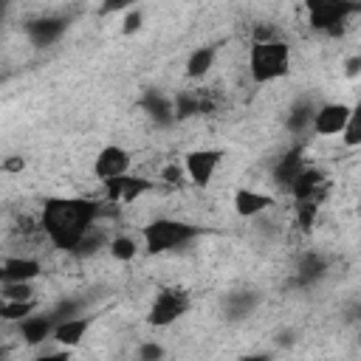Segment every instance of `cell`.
<instances>
[{
	"mask_svg": "<svg viewBox=\"0 0 361 361\" xmlns=\"http://www.w3.org/2000/svg\"><path fill=\"white\" fill-rule=\"evenodd\" d=\"M0 296L3 299H34V288L31 282H3Z\"/></svg>",
	"mask_w": 361,
	"mask_h": 361,
	"instance_id": "cell-27",
	"label": "cell"
},
{
	"mask_svg": "<svg viewBox=\"0 0 361 361\" xmlns=\"http://www.w3.org/2000/svg\"><path fill=\"white\" fill-rule=\"evenodd\" d=\"M144 110H147L158 124L175 121V102H169V99L161 96V93H149V96L144 99Z\"/></svg>",
	"mask_w": 361,
	"mask_h": 361,
	"instance_id": "cell-20",
	"label": "cell"
},
{
	"mask_svg": "<svg viewBox=\"0 0 361 361\" xmlns=\"http://www.w3.org/2000/svg\"><path fill=\"white\" fill-rule=\"evenodd\" d=\"M302 169H305L302 147H293V149H288L285 155H279V158H276V164H274L271 175H274V183H276V186L290 189V186H293V180L302 175Z\"/></svg>",
	"mask_w": 361,
	"mask_h": 361,
	"instance_id": "cell-12",
	"label": "cell"
},
{
	"mask_svg": "<svg viewBox=\"0 0 361 361\" xmlns=\"http://www.w3.org/2000/svg\"><path fill=\"white\" fill-rule=\"evenodd\" d=\"M316 214H319V203H313V200H296L293 203V217L302 228H310L316 223Z\"/></svg>",
	"mask_w": 361,
	"mask_h": 361,
	"instance_id": "cell-26",
	"label": "cell"
},
{
	"mask_svg": "<svg viewBox=\"0 0 361 361\" xmlns=\"http://www.w3.org/2000/svg\"><path fill=\"white\" fill-rule=\"evenodd\" d=\"M34 307H37L34 299H3V305H0V319H3V322H17V324H20L25 316L34 313Z\"/></svg>",
	"mask_w": 361,
	"mask_h": 361,
	"instance_id": "cell-21",
	"label": "cell"
},
{
	"mask_svg": "<svg viewBox=\"0 0 361 361\" xmlns=\"http://www.w3.org/2000/svg\"><path fill=\"white\" fill-rule=\"evenodd\" d=\"M223 158H226L223 149H195V152H189L186 161H183L189 180L195 186H206L214 178V172H217V166H220Z\"/></svg>",
	"mask_w": 361,
	"mask_h": 361,
	"instance_id": "cell-8",
	"label": "cell"
},
{
	"mask_svg": "<svg viewBox=\"0 0 361 361\" xmlns=\"http://www.w3.org/2000/svg\"><path fill=\"white\" fill-rule=\"evenodd\" d=\"M344 73H347L350 79L361 73V54H358V56H350V59L344 62Z\"/></svg>",
	"mask_w": 361,
	"mask_h": 361,
	"instance_id": "cell-33",
	"label": "cell"
},
{
	"mask_svg": "<svg viewBox=\"0 0 361 361\" xmlns=\"http://www.w3.org/2000/svg\"><path fill=\"white\" fill-rule=\"evenodd\" d=\"M350 104L344 102H327L322 107H316V118H313V133L316 135H341L350 118Z\"/></svg>",
	"mask_w": 361,
	"mask_h": 361,
	"instance_id": "cell-9",
	"label": "cell"
},
{
	"mask_svg": "<svg viewBox=\"0 0 361 361\" xmlns=\"http://www.w3.org/2000/svg\"><path fill=\"white\" fill-rule=\"evenodd\" d=\"M135 0H104L102 3V14H113V11H121V8H130Z\"/></svg>",
	"mask_w": 361,
	"mask_h": 361,
	"instance_id": "cell-30",
	"label": "cell"
},
{
	"mask_svg": "<svg viewBox=\"0 0 361 361\" xmlns=\"http://www.w3.org/2000/svg\"><path fill=\"white\" fill-rule=\"evenodd\" d=\"M324 271H327L324 257L316 254V251H307V254L299 257V265H296V282H299V285H313L316 279L324 276Z\"/></svg>",
	"mask_w": 361,
	"mask_h": 361,
	"instance_id": "cell-17",
	"label": "cell"
},
{
	"mask_svg": "<svg viewBox=\"0 0 361 361\" xmlns=\"http://www.w3.org/2000/svg\"><path fill=\"white\" fill-rule=\"evenodd\" d=\"M42 274V262L34 257H6L3 259V282H34Z\"/></svg>",
	"mask_w": 361,
	"mask_h": 361,
	"instance_id": "cell-13",
	"label": "cell"
},
{
	"mask_svg": "<svg viewBox=\"0 0 361 361\" xmlns=\"http://www.w3.org/2000/svg\"><path fill=\"white\" fill-rule=\"evenodd\" d=\"M192 307V296L186 288L180 285H169V288H161L147 310V322L152 327H169L175 324L180 316H186Z\"/></svg>",
	"mask_w": 361,
	"mask_h": 361,
	"instance_id": "cell-4",
	"label": "cell"
},
{
	"mask_svg": "<svg viewBox=\"0 0 361 361\" xmlns=\"http://www.w3.org/2000/svg\"><path fill=\"white\" fill-rule=\"evenodd\" d=\"M248 73L257 85L276 82L290 73V45L285 39H265L251 42L248 48Z\"/></svg>",
	"mask_w": 361,
	"mask_h": 361,
	"instance_id": "cell-2",
	"label": "cell"
},
{
	"mask_svg": "<svg viewBox=\"0 0 361 361\" xmlns=\"http://www.w3.org/2000/svg\"><path fill=\"white\" fill-rule=\"evenodd\" d=\"M155 183L147 178H135V175H118L104 180V197L107 203H135L141 195H147Z\"/></svg>",
	"mask_w": 361,
	"mask_h": 361,
	"instance_id": "cell-7",
	"label": "cell"
},
{
	"mask_svg": "<svg viewBox=\"0 0 361 361\" xmlns=\"http://www.w3.org/2000/svg\"><path fill=\"white\" fill-rule=\"evenodd\" d=\"M65 28H68V20H62V17H39V20H31L25 25V34H28L31 45L45 48V45L56 42L65 34Z\"/></svg>",
	"mask_w": 361,
	"mask_h": 361,
	"instance_id": "cell-11",
	"label": "cell"
},
{
	"mask_svg": "<svg viewBox=\"0 0 361 361\" xmlns=\"http://www.w3.org/2000/svg\"><path fill=\"white\" fill-rule=\"evenodd\" d=\"M200 113V96L197 90H183L175 99V118H192Z\"/></svg>",
	"mask_w": 361,
	"mask_h": 361,
	"instance_id": "cell-24",
	"label": "cell"
},
{
	"mask_svg": "<svg viewBox=\"0 0 361 361\" xmlns=\"http://www.w3.org/2000/svg\"><path fill=\"white\" fill-rule=\"evenodd\" d=\"M274 203L271 195L257 192V189H237L234 192V212L240 217H259L262 212H268Z\"/></svg>",
	"mask_w": 361,
	"mask_h": 361,
	"instance_id": "cell-16",
	"label": "cell"
},
{
	"mask_svg": "<svg viewBox=\"0 0 361 361\" xmlns=\"http://www.w3.org/2000/svg\"><path fill=\"white\" fill-rule=\"evenodd\" d=\"M96 214H99V203L85 197H51L39 212L48 243L71 254L76 251L82 237L96 226Z\"/></svg>",
	"mask_w": 361,
	"mask_h": 361,
	"instance_id": "cell-1",
	"label": "cell"
},
{
	"mask_svg": "<svg viewBox=\"0 0 361 361\" xmlns=\"http://www.w3.org/2000/svg\"><path fill=\"white\" fill-rule=\"evenodd\" d=\"M313 118H316V104L310 102H296L285 118V127L293 133V135H302L307 130H313Z\"/></svg>",
	"mask_w": 361,
	"mask_h": 361,
	"instance_id": "cell-18",
	"label": "cell"
},
{
	"mask_svg": "<svg viewBox=\"0 0 361 361\" xmlns=\"http://www.w3.org/2000/svg\"><path fill=\"white\" fill-rule=\"evenodd\" d=\"M130 164H133V158H130V152H127L124 147L107 144V147H102L99 155L93 158V175L104 183V180H110V178L127 175V172H130Z\"/></svg>",
	"mask_w": 361,
	"mask_h": 361,
	"instance_id": "cell-6",
	"label": "cell"
},
{
	"mask_svg": "<svg viewBox=\"0 0 361 361\" xmlns=\"http://www.w3.org/2000/svg\"><path fill=\"white\" fill-rule=\"evenodd\" d=\"M341 141H344V147H361V102L353 104L350 118H347V127L341 133Z\"/></svg>",
	"mask_w": 361,
	"mask_h": 361,
	"instance_id": "cell-23",
	"label": "cell"
},
{
	"mask_svg": "<svg viewBox=\"0 0 361 361\" xmlns=\"http://www.w3.org/2000/svg\"><path fill=\"white\" fill-rule=\"evenodd\" d=\"M23 166H25V161H23L20 155H11V158L3 161V172H6V175H8V172H23Z\"/></svg>",
	"mask_w": 361,
	"mask_h": 361,
	"instance_id": "cell-32",
	"label": "cell"
},
{
	"mask_svg": "<svg viewBox=\"0 0 361 361\" xmlns=\"http://www.w3.org/2000/svg\"><path fill=\"white\" fill-rule=\"evenodd\" d=\"M183 175H186V166H180V164H169V166L161 169V180L169 183V186H178L183 180Z\"/></svg>",
	"mask_w": 361,
	"mask_h": 361,
	"instance_id": "cell-28",
	"label": "cell"
},
{
	"mask_svg": "<svg viewBox=\"0 0 361 361\" xmlns=\"http://www.w3.org/2000/svg\"><path fill=\"white\" fill-rule=\"evenodd\" d=\"M305 8H307V20L316 31L336 37L344 28L347 17L358 8V3H353V0H305Z\"/></svg>",
	"mask_w": 361,
	"mask_h": 361,
	"instance_id": "cell-5",
	"label": "cell"
},
{
	"mask_svg": "<svg viewBox=\"0 0 361 361\" xmlns=\"http://www.w3.org/2000/svg\"><path fill=\"white\" fill-rule=\"evenodd\" d=\"M107 248H110L113 259H118V262H130V259H135V254H138L135 240H133V237H127V234L113 237V240L107 243Z\"/></svg>",
	"mask_w": 361,
	"mask_h": 361,
	"instance_id": "cell-22",
	"label": "cell"
},
{
	"mask_svg": "<svg viewBox=\"0 0 361 361\" xmlns=\"http://www.w3.org/2000/svg\"><path fill=\"white\" fill-rule=\"evenodd\" d=\"M200 231H203L200 226H189V223H180L172 217H158L141 228V237H144V245L149 254H164V251L180 248L183 243H189Z\"/></svg>",
	"mask_w": 361,
	"mask_h": 361,
	"instance_id": "cell-3",
	"label": "cell"
},
{
	"mask_svg": "<svg viewBox=\"0 0 361 361\" xmlns=\"http://www.w3.org/2000/svg\"><path fill=\"white\" fill-rule=\"evenodd\" d=\"M214 48L212 45H203V48H195L192 54H189V59H186V76L189 79H203L209 71H212V65H214Z\"/></svg>",
	"mask_w": 361,
	"mask_h": 361,
	"instance_id": "cell-19",
	"label": "cell"
},
{
	"mask_svg": "<svg viewBox=\"0 0 361 361\" xmlns=\"http://www.w3.org/2000/svg\"><path fill=\"white\" fill-rule=\"evenodd\" d=\"M293 195V200H313L322 203L327 195V175L322 169H302V175L293 180V186L288 189Z\"/></svg>",
	"mask_w": 361,
	"mask_h": 361,
	"instance_id": "cell-10",
	"label": "cell"
},
{
	"mask_svg": "<svg viewBox=\"0 0 361 361\" xmlns=\"http://www.w3.org/2000/svg\"><path fill=\"white\" fill-rule=\"evenodd\" d=\"M141 23H144V14L135 8V11H130V14L124 17V25H121V31H124V34H133V31H138V28H141Z\"/></svg>",
	"mask_w": 361,
	"mask_h": 361,
	"instance_id": "cell-29",
	"label": "cell"
},
{
	"mask_svg": "<svg viewBox=\"0 0 361 361\" xmlns=\"http://www.w3.org/2000/svg\"><path fill=\"white\" fill-rule=\"evenodd\" d=\"M254 302H257V296H254V293H231V296L226 299V310H228V316H231V319H243V316H248V313H251Z\"/></svg>",
	"mask_w": 361,
	"mask_h": 361,
	"instance_id": "cell-25",
	"label": "cell"
},
{
	"mask_svg": "<svg viewBox=\"0 0 361 361\" xmlns=\"http://www.w3.org/2000/svg\"><path fill=\"white\" fill-rule=\"evenodd\" d=\"M138 355H141V358H147V361H149V358H161V355H164V347H161V344H152V341H149V344H141Z\"/></svg>",
	"mask_w": 361,
	"mask_h": 361,
	"instance_id": "cell-31",
	"label": "cell"
},
{
	"mask_svg": "<svg viewBox=\"0 0 361 361\" xmlns=\"http://www.w3.org/2000/svg\"><path fill=\"white\" fill-rule=\"evenodd\" d=\"M87 327H90V316H71V319H59L56 322V327H54V338L51 341H56V344H62V347H79L82 344V338H85V333H87Z\"/></svg>",
	"mask_w": 361,
	"mask_h": 361,
	"instance_id": "cell-15",
	"label": "cell"
},
{
	"mask_svg": "<svg viewBox=\"0 0 361 361\" xmlns=\"http://www.w3.org/2000/svg\"><path fill=\"white\" fill-rule=\"evenodd\" d=\"M54 327H56V319L54 316H25L20 322V338L28 344V347H37L48 338H54Z\"/></svg>",
	"mask_w": 361,
	"mask_h": 361,
	"instance_id": "cell-14",
	"label": "cell"
}]
</instances>
